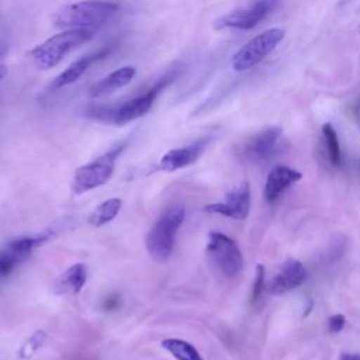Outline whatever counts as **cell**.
Listing matches in <instances>:
<instances>
[{
  "label": "cell",
  "instance_id": "cell-16",
  "mask_svg": "<svg viewBox=\"0 0 360 360\" xmlns=\"http://www.w3.org/2000/svg\"><path fill=\"white\" fill-rule=\"evenodd\" d=\"M281 128L280 127H270L262 131L250 143L249 150L257 159H269L271 158L277 149L281 139Z\"/></svg>",
  "mask_w": 360,
  "mask_h": 360
},
{
  "label": "cell",
  "instance_id": "cell-23",
  "mask_svg": "<svg viewBox=\"0 0 360 360\" xmlns=\"http://www.w3.org/2000/svg\"><path fill=\"white\" fill-rule=\"evenodd\" d=\"M339 360H360V353H342Z\"/></svg>",
  "mask_w": 360,
  "mask_h": 360
},
{
  "label": "cell",
  "instance_id": "cell-15",
  "mask_svg": "<svg viewBox=\"0 0 360 360\" xmlns=\"http://www.w3.org/2000/svg\"><path fill=\"white\" fill-rule=\"evenodd\" d=\"M135 73H136V69L134 66H122V68L111 72L110 75L104 76L103 79H100L96 84H93L90 89V96L101 97L105 94H111V93L125 87L127 84H129L131 80L134 79Z\"/></svg>",
  "mask_w": 360,
  "mask_h": 360
},
{
  "label": "cell",
  "instance_id": "cell-4",
  "mask_svg": "<svg viewBox=\"0 0 360 360\" xmlns=\"http://www.w3.org/2000/svg\"><path fill=\"white\" fill-rule=\"evenodd\" d=\"M165 82L156 83L153 87L148 89L142 94H138L127 101H124L120 105L114 107H98L93 110L94 118L115 124V125H124L134 120H138L143 117L153 105L158 94L165 87Z\"/></svg>",
  "mask_w": 360,
  "mask_h": 360
},
{
  "label": "cell",
  "instance_id": "cell-10",
  "mask_svg": "<svg viewBox=\"0 0 360 360\" xmlns=\"http://www.w3.org/2000/svg\"><path fill=\"white\" fill-rule=\"evenodd\" d=\"M307 280V270L304 264L297 259H287L274 276L266 281L264 290L271 295L284 294Z\"/></svg>",
  "mask_w": 360,
  "mask_h": 360
},
{
  "label": "cell",
  "instance_id": "cell-1",
  "mask_svg": "<svg viewBox=\"0 0 360 360\" xmlns=\"http://www.w3.org/2000/svg\"><path fill=\"white\" fill-rule=\"evenodd\" d=\"M120 10V6L107 0H83L66 4L53 15V25L60 30L97 31L108 22Z\"/></svg>",
  "mask_w": 360,
  "mask_h": 360
},
{
  "label": "cell",
  "instance_id": "cell-19",
  "mask_svg": "<svg viewBox=\"0 0 360 360\" xmlns=\"http://www.w3.org/2000/svg\"><path fill=\"white\" fill-rule=\"evenodd\" d=\"M162 347H165L177 360H204L198 350L191 343L183 339H165L162 340Z\"/></svg>",
  "mask_w": 360,
  "mask_h": 360
},
{
  "label": "cell",
  "instance_id": "cell-20",
  "mask_svg": "<svg viewBox=\"0 0 360 360\" xmlns=\"http://www.w3.org/2000/svg\"><path fill=\"white\" fill-rule=\"evenodd\" d=\"M322 138H323V143L328 152V158L330 160L332 165H339L340 163V158H342V152H340V143H339V138L338 134L335 131V128L332 127V124L326 122L322 125Z\"/></svg>",
  "mask_w": 360,
  "mask_h": 360
},
{
  "label": "cell",
  "instance_id": "cell-17",
  "mask_svg": "<svg viewBox=\"0 0 360 360\" xmlns=\"http://www.w3.org/2000/svg\"><path fill=\"white\" fill-rule=\"evenodd\" d=\"M87 280V269L82 263L70 266L56 281V287L60 292H73L77 294Z\"/></svg>",
  "mask_w": 360,
  "mask_h": 360
},
{
  "label": "cell",
  "instance_id": "cell-2",
  "mask_svg": "<svg viewBox=\"0 0 360 360\" xmlns=\"http://www.w3.org/2000/svg\"><path fill=\"white\" fill-rule=\"evenodd\" d=\"M94 34L96 31L90 30H62L32 48L28 58L37 69L48 70L60 63L69 52L89 42Z\"/></svg>",
  "mask_w": 360,
  "mask_h": 360
},
{
  "label": "cell",
  "instance_id": "cell-6",
  "mask_svg": "<svg viewBox=\"0 0 360 360\" xmlns=\"http://www.w3.org/2000/svg\"><path fill=\"white\" fill-rule=\"evenodd\" d=\"M122 149L124 145H118L114 149L98 156L96 160L79 167L75 173L73 191L76 194H82L107 183L114 173L115 160Z\"/></svg>",
  "mask_w": 360,
  "mask_h": 360
},
{
  "label": "cell",
  "instance_id": "cell-3",
  "mask_svg": "<svg viewBox=\"0 0 360 360\" xmlns=\"http://www.w3.org/2000/svg\"><path fill=\"white\" fill-rule=\"evenodd\" d=\"M184 219L181 207H172L153 224L146 235V249L156 262H166L174 248L176 233Z\"/></svg>",
  "mask_w": 360,
  "mask_h": 360
},
{
  "label": "cell",
  "instance_id": "cell-22",
  "mask_svg": "<svg viewBox=\"0 0 360 360\" xmlns=\"http://www.w3.org/2000/svg\"><path fill=\"white\" fill-rule=\"evenodd\" d=\"M345 323H346V318H345V315H342V314H335V315H332V316L329 318V321H328L329 330L333 332V333L340 332V330L343 329Z\"/></svg>",
  "mask_w": 360,
  "mask_h": 360
},
{
  "label": "cell",
  "instance_id": "cell-14",
  "mask_svg": "<svg viewBox=\"0 0 360 360\" xmlns=\"http://www.w3.org/2000/svg\"><path fill=\"white\" fill-rule=\"evenodd\" d=\"M107 53H108V49L103 48V49H98V51H94V52L83 55L82 58H79L77 60L70 63L62 73H59L53 79V82L49 84V89L51 90H59V89H63V87L75 83L76 80H79L87 72V69L94 62H97L98 59H101Z\"/></svg>",
  "mask_w": 360,
  "mask_h": 360
},
{
  "label": "cell",
  "instance_id": "cell-12",
  "mask_svg": "<svg viewBox=\"0 0 360 360\" xmlns=\"http://www.w3.org/2000/svg\"><path fill=\"white\" fill-rule=\"evenodd\" d=\"M205 145L207 139H198L187 146L170 149L162 156L159 162V169L163 172H176L179 169L190 166L200 158V155L205 149Z\"/></svg>",
  "mask_w": 360,
  "mask_h": 360
},
{
  "label": "cell",
  "instance_id": "cell-7",
  "mask_svg": "<svg viewBox=\"0 0 360 360\" xmlns=\"http://www.w3.org/2000/svg\"><path fill=\"white\" fill-rule=\"evenodd\" d=\"M208 256L212 263L218 267V270L228 276L233 277L239 274L243 269V256L238 246V243L225 233L211 232L208 235L207 245Z\"/></svg>",
  "mask_w": 360,
  "mask_h": 360
},
{
  "label": "cell",
  "instance_id": "cell-8",
  "mask_svg": "<svg viewBox=\"0 0 360 360\" xmlns=\"http://www.w3.org/2000/svg\"><path fill=\"white\" fill-rule=\"evenodd\" d=\"M274 3L276 0H257L253 6L248 8L235 10L219 17L218 20H215L214 27L217 30H252L271 11Z\"/></svg>",
  "mask_w": 360,
  "mask_h": 360
},
{
  "label": "cell",
  "instance_id": "cell-21",
  "mask_svg": "<svg viewBox=\"0 0 360 360\" xmlns=\"http://www.w3.org/2000/svg\"><path fill=\"white\" fill-rule=\"evenodd\" d=\"M266 285V276H264V266L257 264L256 266V274H255V281H253V288H252V301H257L262 291L264 290Z\"/></svg>",
  "mask_w": 360,
  "mask_h": 360
},
{
  "label": "cell",
  "instance_id": "cell-9",
  "mask_svg": "<svg viewBox=\"0 0 360 360\" xmlns=\"http://www.w3.org/2000/svg\"><path fill=\"white\" fill-rule=\"evenodd\" d=\"M250 210V187L249 183L243 181L231 190L225 200L221 202L210 204L204 207V211L219 214L232 219H245Z\"/></svg>",
  "mask_w": 360,
  "mask_h": 360
},
{
  "label": "cell",
  "instance_id": "cell-5",
  "mask_svg": "<svg viewBox=\"0 0 360 360\" xmlns=\"http://www.w3.org/2000/svg\"><path fill=\"white\" fill-rule=\"evenodd\" d=\"M284 37L285 31L283 28H270L257 34L232 56L231 65L233 70L245 72L256 66L277 48Z\"/></svg>",
  "mask_w": 360,
  "mask_h": 360
},
{
  "label": "cell",
  "instance_id": "cell-13",
  "mask_svg": "<svg viewBox=\"0 0 360 360\" xmlns=\"http://www.w3.org/2000/svg\"><path fill=\"white\" fill-rule=\"evenodd\" d=\"M302 179V174L288 166H274L264 183V190H263V195L264 200L267 202H273L276 201L290 186H292L294 183L300 181Z\"/></svg>",
  "mask_w": 360,
  "mask_h": 360
},
{
  "label": "cell",
  "instance_id": "cell-18",
  "mask_svg": "<svg viewBox=\"0 0 360 360\" xmlns=\"http://www.w3.org/2000/svg\"><path fill=\"white\" fill-rule=\"evenodd\" d=\"M121 200L120 198H110L107 201H103L100 205H97L89 215L87 221L93 226H103L107 222L112 221L120 210H121Z\"/></svg>",
  "mask_w": 360,
  "mask_h": 360
},
{
  "label": "cell",
  "instance_id": "cell-11",
  "mask_svg": "<svg viewBox=\"0 0 360 360\" xmlns=\"http://www.w3.org/2000/svg\"><path fill=\"white\" fill-rule=\"evenodd\" d=\"M46 235L42 236H31V238H21L17 240L10 242L6 249L0 250V276H7L13 271V269L27 259L31 250L39 245L41 242L46 240Z\"/></svg>",
  "mask_w": 360,
  "mask_h": 360
},
{
  "label": "cell",
  "instance_id": "cell-24",
  "mask_svg": "<svg viewBox=\"0 0 360 360\" xmlns=\"http://www.w3.org/2000/svg\"><path fill=\"white\" fill-rule=\"evenodd\" d=\"M7 75V68L4 65H0V80L4 79Z\"/></svg>",
  "mask_w": 360,
  "mask_h": 360
}]
</instances>
